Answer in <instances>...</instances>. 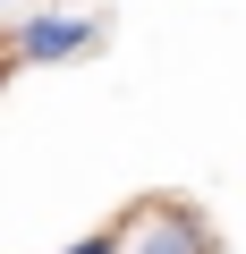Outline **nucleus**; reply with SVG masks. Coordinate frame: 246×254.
Returning a JSON list of instances; mask_svg holds the SVG:
<instances>
[{"label":"nucleus","mask_w":246,"mask_h":254,"mask_svg":"<svg viewBox=\"0 0 246 254\" xmlns=\"http://www.w3.org/2000/svg\"><path fill=\"white\" fill-rule=\"evenodd\" d=\"M119 254H221V246H212V229H204L195 203L145 195V203L128 212V246H119Z\"/></svg>","instance_id":"nucleus-1"},{"label":"nucleus","mask_w":246,"mask_h":254,"mask_svg":"<svg viewBox=\"0 0 246 254\" xmlns=\"http://www.w3.org/2000/svg\"><path fill=\"white\" fill-rule=\"evenodd\" d=\"M102 26H110V17H85V9H34V17L9 34V60H26V68H60V60H77V51H93Z\"/></svg>","instance_id":"nucleus-2"},{"label":"nucleus","mask_w":246,"mask_h":254,"mask_svg":"<svg viewBox=\"0 0 246 254\" xmlns=\"http://www.w3.org/2000/svg\"><path fill=\"white\" fill-rule=\"evenodd\" d=\"M128 246V220H102V229H85V237H68L60 254H119Z\"/></svg>","instance_id":"nucleus-3"}]
</instances>
